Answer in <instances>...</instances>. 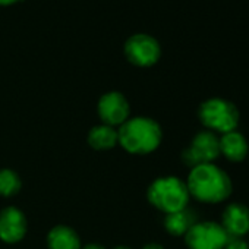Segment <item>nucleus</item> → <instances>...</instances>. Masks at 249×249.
<instances>
[{
	"mask_svg": "<svg viewBox=\"0 0 249 249\" xmlns=\"http://www.w3.org/2000/svg\"><path fill=\"white\" fill-rule=\"evenodd\" d=\"M186 186L189 195L205 204L226 201L233 191L229 175L214 163L199 164L191 169Z\"/></svg>",
	"mask_w": 249,
	"mask_h": 249,
	"instance_id": "obj_1",
	"label": "nucleus"
},
{
	"mask_svg": "<svg viewBox=\"0 0 249 249\" xmlns=\"http://www.w3.org/2000/svg\"><path fill=\"white\" fill-rule=\"evenodd\" d=\"M195 223H198L195 211L186 207L180 211L166 214L164 227L173 236H185Z\"/></svg>",
	"mask_w": 249,
	"mask_h": 249,
	"instance_id": "obj_12",
	"label": "nucleus"
},
{
	"mask_svg": "<svg viewBox=\"0 0 249 249\" xmlns=\"http://www.w3.org/2000/svg\"><path fill=\"white\" fill-rule=\"evenodd\" d=\"M224 249H249V245L243 239L230 237L229 242H227V245L224 246Z\"/></svg>",
	"mask_w": 249,
	"mask_h": 249,
	"instance_id": "obj_16",
	"label": "nucleus"
},
{
	"mask_svg": "<svg viewBox=\"0 0 249 249\" xmlns=\"http://www.w3.org/2000/svg\"><path fill=\"white\" fill-rule=\"evenodd\" d=\"M15 2H18V0H0V5H2V6H8V5H12Z\"/></svg>",
	"mask_w": 249,
	"mask_h": 249,
	"instance_id": "obj_19",
	"label": "nucleus"
},
{
	"mask_svg": "<svg viewBox=\"0 0 249 249\" xmlns=\"http://www.w3.org/2000/svg\"><path fill=\"white\" fill-rule=\"evenodd\" d=\"M119 144L132 154H148L161 142L160 124L150 117L128 119L117 132Z\"/></svg>",
	"mask_w": 249,
	"mask_h": 249,
	"instance_id": "obj_2",
	"label": "nucleus"
},
{
	"mask_svg": "<svg viewBox=\"0 0 249 249\" xmlns=\"http://www.w3.org/2000/svg\"><path fill=\"white\" fill-rule=\"evenodd\" d=\"M27 233V218L21 210L8 207L0 211V239L6 243L19 242Z\"/></svg>",
	"mask_w": 249,
	"mask_h": 249,
	"instance_id": "obj_9",
	"label": "nucleus"
},
{
	"mask_svg": "<svg viewBox=\"0 0 249 249\" xmlns=\"http://www.w3.org/2000/svg\"><path fill=\"white\" fill-rule=\"evenodd\" d=\"M49 249H81V240L75 230L68 226H56L47 236Z\"/></svg>",
	"mask_w": 249,
	"mask_h": 249,
	"instance_id": "obj_13",
	"label": "nucleus"
},
{
	"mask_svg": "<svg viewBox=\"0 0 249 249\" xmlns=\"http://www.w3.org/2000/svg\"><path fill=\"white\" fill-rule=\"evenodd\" d=\"M142 249H164V248L161 245H159V243H150V245L144 246Z\"/></svg>",
	"mask_w": 249,
	"mask_h": 249,
	"instance_id": "obj_18",
	"label": "nucleus"
},
{
	"mask_svg": "<svg viewBox=\"0 0 249 249\" xmlns=\"http://www.w3.org/2000/svg\"><path fill=\"white\" fill-rule=\"evenodd\" d=\"M98 114L104 124L108 126L123 124L129 119V103L117 91L106 92L98 101Z\"/></svg>",
	"mask_w": 249,
	"mask_h": 249,
	"instance_id": "obj_8",
	"label": "nucleus"
},
{
	"mask_svg": "<svg viewBox=\"0 0 249 249\" xmlns=\"http://www.w3.org/2000/svg\"><path fill=\"white\" fill-rule=\"evenodd\" d=\"M88 142L95 150H110L119 142L117 131L108 124H100L89 131Z\"/></svg>",
	"mask_w": 249,
	"mask_h": 249,
	"instance_id": "obj_14",
	"label": "nucleus"
},
{
	"mask_svg": "<svg viewBox=\"0 0 249 249\" xmlns=\"http://www.w3.org/2000/svg\"><path fill=\"white\" fill-rule=\"evenodd\" d=\"M189 196L186 183L175 176L159 178L148 188V201L166 214L186 208Z\"/></svg>",
	"mask_w": 249,
	"mask_h": 249,
	"instance_id": "obj_3",
	"label": "nucleus"
},
{
	"mask_svg": "<svg viewBox=\"0 0 249 249\" xmlns=\"http://www.w3.org/2000/svg\"><path fill=\"white\" fill-rule=\"evenodd\" d=\"M220 156V138L211 131H201L196 134L191 145L182 153L183 163L194 169L199 164L213 163Z\"/></svg>",
	"mask_w": 249,
	"mask_h": 249,
	"instance_id": "obj_7",
	"label": "nucleus"
},
{
	"mask_svg": "<svg viewBox=\"0 0 249 249\" xmlns=\"http://www.w3.org/2000/svg\"><path fill=\"white\" fill-rule=\"evenodd\" d=\"M81 249H104V248L101 245H97V243H89V245H85Z\"/></svg>",
	"mask_w": 249,
	"mask_h": 249,
	"instance_id": "obj_17",
	"label": "nucleus"
},
{
	"mask_svg": "<svg viewBox=\"0 0 249 249\" xmlns=\"http://www.w3.org/2000/svg\"><path fill=\"white\" fill-rule=\"evenodd\" d=\"M229 234L215 221H198L185 234L189 249H224Z\"/></svg>",
	"mask_w": 249,
	"mask_h": 249,
	"instance_id": "obj_5",
	"label": "nucleus"
},
{
	"mask_svg": "<svg viewBox=\"0 0 249 249\" xmlns=\"http://www.w3.org/2000/svg\"><path fill=\"white\" fill-rule=\"evenodd\" d=\"M220 154H223L229 161L233 163L245 160L249 154L246 138L237 131L223 134L220 137Z\"/></svg>",
	"mask_w": 249,
	"mask_h": 249,
	"instance_id": "obj_11",
	"label": "nucleus"
},
{
	"mask_svg": "<svg viewBox=\"0 0 249 249\" xmlns=\"http://www.w3.org/2000/svg\"><path fill=\"white\" fill-rule=\"evenodd\" d=\"M221 227L229 237L242 239L249 233V208L237 202L229 204L221 217Z\"/></svg>",
	"mask_w": 249,
	"mask_h": 249,
	"instance_id": "obj_10",
	"label": "nucleus"
},
{
	"mask_svg": "<svg viewBox=\"0 0 249 249\" xmlns=\"http://www.w3.org/2000/svg\"><path fill=\"white\" fill-rule=\"evenodd\" d=\"M198 116L207 131L221 135L236 131L240 117L237 107L231 101L218 97L205 100L199 106Z\"/></svg>",
	"mask_w": 249,
	"mask_h": 249,
	"instance_id": "obj_4",
	"label": "nucleus"
},
{
	"mask_svg": "<svg viewBox=\"0 0 249 249\" xmlns=\"http://www.w3.org/2000/svg\"><path fill=\"white\" fill-rule=\"evenodd\" d=\"M113 249H129V248H126V246H116V248H113Z\"/></svg>",
	"mask_w": 249,
	"mask_h": 249,
	"instance_id": "obj_20",
	"label": "nucleus"
},
{
	"mask_svg": "<svg viewBox=\"0 0 249 249\" xmlns=\"http://www.w3.org/2000/svg\"><path fill=\"white\" fill-rule=\"evenodd\" d=\"M248 245H249V242H248Z\"/></svg>",
	"mask_w": 249,
	"mask_h": 249,
	"instance_id": "obj_21",
	"label": "nucleus"
},
{
	"mask_svg": "<svg viewBox=\"0 0 249 249\" xmlns=\"http://www.w3.org/2000/svg\"><path fill=\"white\" fill-rule=\"evenodd\" d=\"M124 56L135 66L148 68L159 62L161 47L153 36L138 33L124 41Z\"/></svg>",
	"mask_w": 249,
	"mask_h": 249,
	"instance_id": "obj_6",
	"label": "nucleus"
},
{
	"mask_svg": "<svg viewBox=\"0 0 249 249\" xmlns=\"http://www.w3.org/2000/svg\"><path fill=\"white\" fill-rule=\"evenodd\" d=\"M19 189H21V179L14 170L9 169L0 170V195L12 196L18 194Z\"/></svg>",
	"mask_w": 249,
	"mask_h": 249,
	"instance_id": "obj_15",
	"label": "nucleus"
}]
</instances>
